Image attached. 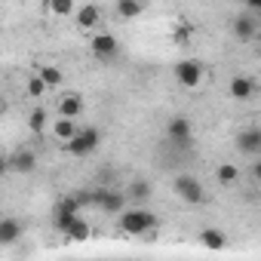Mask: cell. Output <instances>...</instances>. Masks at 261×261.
Wrapping results in <instances>:
<instances>
[{
	"label": "cell",
	"instance_id": "44dd1931",
	"mask_svg": "<svg viewBox=\"0 0 261 261\" xmlns=\"http://www.w3.org/2000/svg\"><path fill=\"white\" fill-rule=\"evenodd\" d=\"M74 133H77V126H74V120H71V117H59V120L53 123V139H59L62 145H65Z\"/></svg>",
	"mask_w": 261,
	"mask_h": 261
},
{
	"label": "cell",
	"instance_id": "ac0fdd59",
	"mask_svg": "<svg viewBox=\"0 0 261 261\" xmlns=\"http://www.w3.org/2000/svg\"><path fill=\"white\" fill-rule=\"evenodd\" d=\"M65 237H68V240H74V243H83V240H89V237H92V227H89V221H83V218L77 215V218L65 227Z\"/></svg>",
	"mask_w": 261,
	"mask_h": 261
},
{
	"label": "cell",
	"instance_id": "ba28073f",
	"mask_svg": "<svg viewBox=\"0 0 261 261\" xmlns=\"http://www.w3.org/2000/svg\"><path fill=\"white\" fill-rule=\"evenodd\" d=\"M7 160H10V172H16V175H31V172L37 169V154H34L31 148H19V151L10 154Z\"/></svg>",
	"mask_w": 261,
	"mask_h": 261
},
{
	"label": "cell",
	"instance_id": "cb8c5ba5",
	"mask_svg": "<svg viewBox=\"0 0 261 261\" xmlns=\"http://www.w3.org/2000/svg\"><path fill=\"white\" fill-rule=\"evenodd\" d=\"M46 10L53 16H74V0H46Z\"/></svg>",
	"mask_w": 261,
	"mask_h": 261
},
{
	"label": "cell",
	"instance_id": "30bf717a",
	"mask_svg": "<svg viewBox=\"0 0 261 261\" xmlns=\"http://www.w3.org/2000/svg\"><path fill=\"white\" fill-rule=\"evenodd\" d=\"M237 151L255 157V154L261 151V129L249 126V129H243V133H237Z\"/></svg>",
	"mask_w": 261,
	"mask_h": 261
},
{
	"label": "cell",
	"instance_id": "7c38bea8",
	"mask_svg": "<svg viewBox=\"0 0 261 261\" xmlns=\"http://www.w3.org/2000/svg\"><path fill=\"white\" fill-rule=\"evenodd\" d=\"M101 212H108V215H114V212H123L126 209V194H120V191H105L101 188V194H98V203H95Z\"/></svg>",
	"mask_w": 261,
	"mask_h": 261
},
{
	"label": "cell",
	"instance_id": "d4e9b609",
	"mask_svg": "<svg viewBox=\"0 0 261 261\" xmlns=\"http://www.w3.org/2000/svg\"><path fill=\"white\" fill-rule=\"evenodd\" d=\"M25 92H28L31 98H40V95L46 92V83H43V80L34 74V77H28V83H25Z\"/></svg>",
	"mask_w": 261,
	"mask_h": 261
},
{
	"label": "cell",
	"instance_id": "4fadbf2b",
	"mask_svg": "<svg viewBox=\"0 0 261 261\" xmlns=\"http://www.w3.org/2000/svg\"><path fill=\"white\" fill-rule=\"evenodd\" d=\"M25 233V224L19 218H0V246H10Z\"/></svg>",
	"mask_w": 261,
	"mask_h": 261
},
{
	"label": "cell",
	"instance_id": "d6986e66",
	"mask_svg": "<svg viewBox=\"0 0 261 261\" xmlns=\"http://www.w3.org/2000/svg\"><path fill=\"white\" fill-rule=\"evenodd\" d=\"M200 243L206 246V249H224L227 246V237H224V230H218V227H203L200 230Z\"/></svg>",
	"mask_w": 261,
	"mask_h": 261
},
{
	"label": "cell",
	"instance_id": "83f0119b",
	"mask_svg": "<svg viewBox=\"0 0 261 261\" xmlns=\"http://www.w3.org/2000/svg\"><path fill=\"white\" fill-rule=\"evenodd\" d=\"M246 4H249L252 10H261V0H246Z\"/></svg>",
	"mask_w": 261,
	"mask_h": 261
},
{
	"label": "cell",
	"instance_id": "4316f807",
	"mask_svg": "<svg viewBox=\"0 0 261 261\" xmlns=\"http://www.w3.org/2000/svg\"><path fill=\"white\" fill-rule=\"evenodd\" d=\"M10 172V160H7V154H0V178H4Z\"/></svg>",
	"mask_w": 261,
	"mask_h": 261
},
{
	"label": "cell",
	"instance_id": "277c9868",
	"mask_svg": "<svg viewBox=\"0 0 261 261\" xmlns=\"http://www.w3.org/2000/svg\"><path fill=\"white\" fill-rule=\"evenodd\" d=\"M166 139H169L172 148L185 151V148L191 145V139H194V123H191V117H185V114L172 117V120L166 123Z\"/></svg>",
	"mask_w": 261,
	"mask_h": 261
},
{
	"label": "cell",
	"instance_id": "9a60e30c",
	"mask_svg": "<svg viewBox=\"0 0 261 261\" xmlns=\"http://www.w3.org/2000/svg\"><path fill=\"white\" fill-rule=\"evenodd\" d=\"M83 114V98L77 95V92H65L62 98H59V117H71V120H77Z\"/></svg>",
	"mask_w": 261,
	"mask_h": 261
},
{
	"label": "cell",
	"instance_id": "603a6c76",
	"mask_svg": "<svg viewBox=\"0 0 261 261\" xmlns=\"http://www.w3.org/2000/svg\"><path fill=\"white\" fill-rule=\"evenodd\" d=\"M49 126V114L43 111V108H34L31 114H28V129L34 136H43V129Z\"/></svg>",
	"mask_w": 261,
	"mask_h": 261
},
{
	"label": "cell",
	"instance_id": "e0dca14e",
	"mask_svg": "<svg viewBox=\"0 0 261 261\" xmlns=\"http://www.w3.org/2000/svg\"><path fill=\"white\" fill-rule=\"evenodd\" d=\"M145 13V4L142 0H117V16L123 19V22H133V19H139Z\"/></svg>",
	"mask_w": 261,
	"mask_h": 261
},
{
	"label": "cell",
	"instance_id": "f1b7e54d",
	"mask_svg": "<svg viewBox=\"0 0 261 261\" xmlns=\"http://www.w3.org/2000/svg\"><path fill=\"white\" fill-rule=\"evenodd\" d=\"M4 114H7V101H4V98H0V117H4Z\"/></svg>",
	"mask_w": 261,
	"mask_h": 261
},
{
	"label": "cell",
	"instance_id": "5b68a950",
	"mask_svg": "<svg viewBox=\"0 0 261 261\" xmlns=\"http://www.w3.org/2000/svg\"><path fill=\"white\" fill-rule=\"evenodd\" d=\"M175 80H178V86H185V89H197V86L203 83V65H200L197 59H181V62L175 65Z\"/></svg>",
	"mask_w": 261,
	"mask_h": 261
},
{
	"label": "cell",
	"instance_id": "7402d4cb",
	"mask_svg": "<svg viewBox=\"0 0 261 261\" xmlns=\"http://www.w3.org/2000/svg\"><path fill=\"white\" fill-rule=\"evenodd\" d=\"M151 194H154V191H151V181L136 178L133 185H129V194H126V197H129V200H136V203H148V200H151Z\"/></svg>",
	"mask_w": 261,
	"mask_h": 261
},
{
	"label": "cell",
	"instance_id": "ffe728a7",
	"mask_svg": "<svg viewBox=\"0 0 261 261\" xmlns=\"http://www.w3.org/2000/svg\"><path fill=\"white\" fill-rule=\"evenodd\" d=\"M37 77L46 83V89H59V86L65 83V74H62L56 65H40V68H37Z\"/></svg>",
	"mask_w": 261,
	"mask_h": 261
},
{
	"label": "cell",
	"instance_id": "8fae6325",
	"mask_svg": "<svg viewBox=\"0 0 261 261\" xmlns=\"http://www.w3.org/2000/svg\"><path fill=\"white\" fill-rule=\"evenodd\" d=\"M74 22H77V28L92 31V28H98V22H101V10H98L95 4H83L80 10H74Z\"/></svg>",
	"mask_w": 261,
	"mask_h": 261
},
{
	"label": "cell",
	"instance_id": "8992f818",
	"mask_svg": "<svg viewBox=\"0 0 261 261\" xmlns=\"http://www.w3.org/2000/svg\"><path fill=\"white\" fill-rule=\"evenodd\" d=\"M80 215V203H77V197L74 194H68V197H62L59 203H56V209H53V221H56V227L65 233V227L74 221Z\"/></svg>",
	"mask_w": 261,
	"mask_h": 261
},
{
	"label": "cell",
	"instance_id": "2e32d148",
	"mask_svg": "<svg viewBox=\"0 0 261 261\" xmlns=\"http://www.w3.org/2000/svg\"><path fill=\"white\" fill-rule=\"evenodd\" d=\"M215 181H218L221 188L237 185V181H240V166H237V163H218V166H215Z\"/></svg>",
	"mask_w": 261,
	"mask_h": 261
},
{
	"label": "cell",
	"instance_id": "9c48e42d",
	"mask_svg": "<svg viewBox=\"0 0 261 261\" xmlns=\"http://www.w3.org/2000/svg\"><path fill=\"white\" fill-rule=\"evenodd\" d=\"M255 89H258L255 77H246V74H237V77H230V83H227V92H230V98H237V101L252 98Z\"/></svg>",
	"mask_w": 261,
	"mask_h": 261
},
{
	"label": "cell",
	"instance_id": "52a82bcc",
	"mask_svg": "<svg viewBox=\"0 0 261 261\" xmlns=\"http://www.w3.org/2000/svg\"><path fill=\"white\" fill-rule=\"evenodd\" d=\"M89 49H92V56L98 59V62H111V59H117V53H120V43L114 40V34H95V37H89Z\"/></svg>",
	"mask_w": 261,
	"mask_h": 261
},
{
	"label": "cell",
	"instance_id": "7a4b0ae2",
	"mask_svg": "<svg viewBox=\"0 0 261 261\" xmlns=\"http://www.w3.org/2000/svg\"><path fill=\"white\" fill-rule=\"evenodd\" d=\"M101 145V129L98 126H86V129H77V133L62 145L71 157H89L95 148Z\"/></svg>",
	"mask_w": 261,
	"mask_h": 261
},
{
	"label": "cell",
	"instance_id": "5bb4252c",
	"mask_svg": "<svg viewBox=\"0 0 261 261\" xmlns=\"http://www.w3.org/2000/svg\"><path fill=\"white\" fill-rule=\"evenodd\" d=\"M255 34H258V25H255L252 16H237V19H233V37H237L240 43L255 40Z\"/></svg>",
	"mask_w": 261,
	"mask_h": 261
},
{
	"label": "cell",
	"instance_id": "6da1fadb",
	"mask_svg": "<svg viewBox=\"0 0 261 261\" xmlns=\"http://www.w3.org/2000/svg\"><path fill=\"white\" fill-rule=\"evenodd\" d=\"M117 227H120L126 237H145V233L157 230V218H154V212H148L145 206H136V209L117 212Z\"/></svg>",
	"mask_w": 261,
	"mask_h": 261
},
{
	"label": "cell",
	"instance_id": "484cf974",
	"mask_svg": "<svg viewBox=\"0 0 261 261\" xmlns=\"http://www.w3.org/2000/svg\"><path fill=\"white\" fill-rule=\"evenodd\" d=\"M191 34H194V28H191L188 22H178V25H175V31H172V40H175V43H188V40H191Z\"/></svg>",
	"mask_w": 261,
	"mask_h": 261
},
{
	"label": "cell",
	"instance_id": "3957f363",
	"mask_svg": "<svg viewBox=\"0 0 261 261\" xmlns=\"http://www.w3.org/2000/svg\"><path fill=\"white\" fill-rule=\"evenodd\" d=\"M172 191H175V194H178V200H185L188 206H200V203L206 200V188H203V181H200L197 175H191V172L175 175Z\"/></svg>",
	"mask_w": 261,
	"mask_h": 261
}]
</instances>
